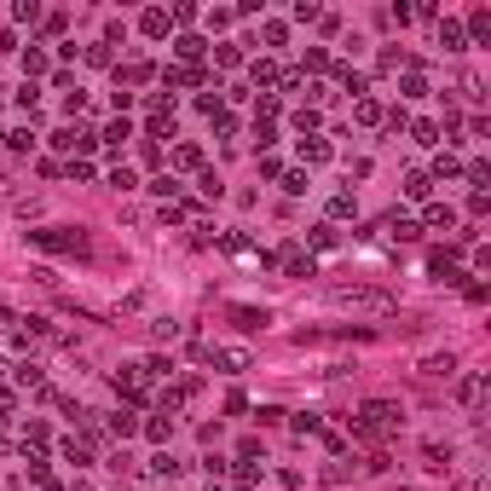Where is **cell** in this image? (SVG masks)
<instances>
[{
    "label": "cell",
    "mask_w": 491,
    "mask_h": 491,
    "mask_svg": "<svg viewBox=\"0 0 491 491\" xmlns=\"http://www.w3.org/2000/svg\"><path fill=\"white\" fill-rule=\"evenodd\" d=\"M35 243H41V249H64V254H81V249H87L81 232H35Z\"/></svg>",
    "instance_id": "6da1fadb"
},
{
    "label": "cell",
    "mask_w": 491,
    "mask_h": 491,
    "mask_svg": "<svg viewBox=\"0 0 491 491\" xmlns=\"http://www.w3.org/2000/svg\"><path fill=\"white\" fill-rule=\"evenodd\" d=\"M278 260H284V272H289V278H312V260H306L301 249H284Z\"/></svg>",
    "instance_id": "7a4b0ae2"
},
{
    "label": "cell",
    "mask_w": 491,
    "mask_h": 491,
    "mask_svg": "<svg viewBox=\"0 0 491 491\" xmlns=\"http://www.w3.org/2000/svg\"><path fill=\"white\" fill-rule=\"evenodd\" d=\"M208 359H220L232 376H237V370H249V352H243V347H220V352H208Z\"/></svg>",
    "instance_id": "3957f363"
},
{
    "label": "cell",
    "mask_w": 491,
    "mask_h": 491,
    "mask_svg": "<svg viewBox=\"0 0 491 491\" xmlns=\"http://www.w3.org/2000/svg\"><path fill=\"white\" fill-rule=\"evenodd\" d=\"M387 232H393L399 243H411V237H416L422 226H416V220H405V214H387Z\"/></svg>",
    "instance_id": "277c9868"
},
{
    "label": "cell",
    "mask_w": 491,
    "mask_h": 491,
    "mask_svg": "<svg viewBox=\"0 0 491 491\" xmlns=\"http://www.w3.org/2000/svg\"><path fill=\"white\" fill-rule=\"evenodd\" d=\"M485 387H491L485 376H468V382H463V399H468V405H474V411L485 405Z\"/></svg>",
    "instance_id": "5b68a950"
},
{
    "label": "cell",
    "mask_w": 491,
    "mask_h": 491,
    "mask_svg": "<svg viewBox=\"0 0 491 491\" xmlns=\"http://www.w3.org/2000/svg\"><path fill=\"white\" fill-rule=\"evenodd\" d=\"M439 47L445 53H463V23H439Z\"/></svg>",
    "instance_id": "8992f818"
},
{
    "label": "cell",
    "mask_w": 491,
    "mask_h": 491,
    "mask_svg": "<svg viewBox=\"0 0 491 491\" xmlns=\"http://www.w3.org/2000/svg\"><path fill=\"white\" fill-rule=\"evenodd\" d=\"M428 226H439V232H451V226H457V214L445 208V203H433V208H428Z\"/></svg>",
    "instance_id": "52a82bcc"
},
{
    "label": "cell",
    "mask_w": 491,
    "mask_h": 491,
    "mask_svg": "<svg viewBox=\"0 0 491 491\" xmlns=\"http://www.w3.org/2000/svg\"><path fill=\"white\" fill-rule=\"evenodd\" d=\"M197 162H203L197 145H180V151H173V168H197Z\"/></svg>",
    "instance_id": "ba28073f"
},
{
    "label": "cell",
    "mask_w": 491,
    "mask_h": 491,
    "mask_svg": "<svg viewBox=\"0 0 491 491\" xmlns=\"http://www.w3.org/2000/svg\"><path fill=\"white\" fill-rule=\"evenodd\" d=\"M359 122L376 127V122H382V104H376V99H359Z\"/></svg>",
    "instance_id": "9c48e42d"
},
{
    "label": "cell",
    "mask_w": 491,
    "mask_h": 491,
    "mask_svg": "<svg viewBox=\"0 0 491 491\" xmlns=\"http://www.w3.org/2000/svg\"><path fill=\"white\" fill-rule=\"evenodd\" d=\"M433 173H439V180H457L463 162H457V156H439V162H433Z\"/></svg>",
    "instance_id": "30bf717a"
},
{
    "label": "cell",
    "mask_w": 491,
    "mask_h": 491,
    "mask_svg": "<svg viewBox=\"0 0 491 491\" xmlns=\"http://www.w3.org/2000/svg\"><path fill=\"white\" fill-rule=\"evenodd\" d=\"M173 47H180V58H203V41H197V35H180Z\"/></svg>",
    "instance_id": "8fae6325"
},
{
    "label": "cell",
    "mask_w": 491,
    "mask_h": 491,
    "mask_svg": "<svg viewBox=\"0 0 491 491\" xmlns=\"http://www.w3.org/2000/svg\"><path fill=\"white\" fill-rule=\"evenodd\" d=\"M405 191H411V197H428V191H433V180H428V173H411Z\"/></svg>",
    "instance_id": "7c38bea8"
},
{
    "label": "cell",
    "mask_w": 491,
    "mask_h": 491,
    "mask_svg": "<svg viewBox=\"0 0 491 491\" xmlns=\"http://www.w3.org/2000/svg\"><path fill=\"white\" fill-rule=\"evenodd\" d=\"M145 35H168V12H145Z\"/></svg>",
    "instance_id": "4fadbf2b"
},
{
    "label": "cell",
    "mask_w": 491,
    "mask_h": 491,
    "mask_svg": "<svg viewBox=\"0 0 491 491\" xmlns=\"http://www.w3.org/2000/svg\"><path fill=\"white\" fill-rule=\"evenodd\" d=\"M185 214H191L185 203H162V220H168V226H180V220H185Z\"/></svg>",
    "instance_id": "5bb4252c"
},
{
    "label": "cell",
    "mask_w": 491,
    "mask_h": 491,
    "mask_svg": "<svg viewBox=\"0 0 491 491\" xmlns=\"http://www.w3.org/2000/svg\"><path fill=\"white\" fill-rule=\"evenodd\" d=\"M104 139H110V145H122V139H133V127H127V122H110V127H104Z\"/></svg>",
    "instance_id": "9a60e30c"
},
{
    "label": "cell",
    "mask_w": 491,
    "mask_h": 491,
    "mask_svg": "<svg viewBox=\"0 0 491 491\" xmlns=\"http://www.w3.org/2000/svg\"><path fill=\"white\" fill-rule=\"evenodd\" d=\"M64 457H70V463H75V468H87V463H93V457H87V445H75V439H70V445H64Z\"/></svg>",
    "instance_id": "2e32d148"
},
{
    "label": "cell",
    "mask_w": 491,
    "mask_h": 491,
    "mask_svg": "<svg viewBox=\"0 0 491 491\" xmlns=\"http://www.w3.org/2000/svg\"><path fill=\"white\" fill-rule=\"evenodd\" d=\"M110 428H116V433H133V428H139V422H133V411H127V405H122V411H116V422H110Z\"/></svg>",
    "instance_id": "e0dca14e"
},
{
    "label": "cell",
    "mask_w": 491,
    "mask_h": 491,
    "mask_svg": "<svg viewBox=\"0 0 491 491\" xmlns=\"http://www.w3.org/2000/svg\"><path fill=\"white\" fill-rule=\"evenodd\" d=\"M0 416H12V393H0Z\"/></svg>",
    "instance_id": "ac0fdd59"
},
{
    "label": "cell",
    "mask_w": 491,
    "mask_h": 491,
    "mask_svg": "<svg viewBox=\"0 0 491 491\" xmlns=\"http://www.w3.org/2000/svg\"><path fill=\"white\" fill-rule=\"evenodd\" d=\"M81 491H87V485H81Z\"/></svg>",
    "instance_id": "d6986e66"
}]
</instances>
